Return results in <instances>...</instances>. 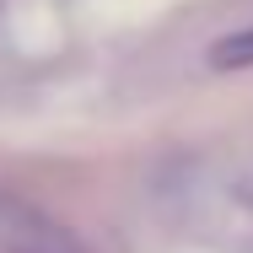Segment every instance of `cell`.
<instances>
[{"label": "cell", "instance_id": "6da1fadb", "mask_svg": "<svg viewBox=\"0 0 253 253\" xmlns=\"http://www.w3.org/2000/svg\"><path fill=\"white\" fill-rule=\"evenodd\" d=\"M0 253H81V243L43 210L0 200Z\"/></svg>", "mask_w": 253, "mask_h": 253}, {"label": "cell", "instance_id": "7a4b0ae2", "mask_svg": "<svg viewBox=\"0 0 253 253\" xmlns=\"http://www.w3.org/2000/svg\"><path fill=\"white\" fill-rule=\"evenodd\" d=\"M210 70H253V27H237L210 43Z\"/></svg>", "mask_w": 253, "mask_h": 253}]
</instances>
